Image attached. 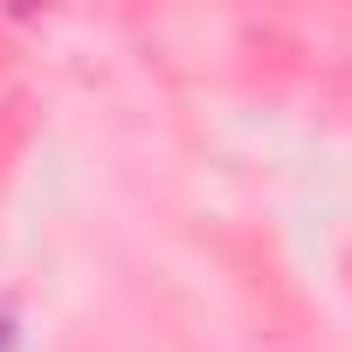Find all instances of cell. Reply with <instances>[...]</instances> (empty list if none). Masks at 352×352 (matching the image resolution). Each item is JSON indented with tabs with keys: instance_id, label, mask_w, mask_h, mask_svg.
Wrapping results in <instances>:
<instances>
[{
	"instance_id": "1",
	"label": "cell",
	"mask_w": 352,
	"mask_h": 352,
	"mask_svg": "<svg viewBox=\"0 0 352 352\" xmlns=\"http://www.w3.org/2000/svg\"><path fill=\"white\" fill-rule=\"evenodd\" d=\"M21 345V324H14V311H0V352H14Z\"/></svg>"
}]
</instances>
